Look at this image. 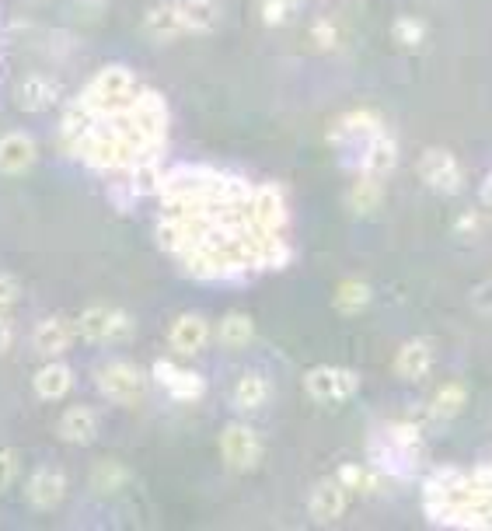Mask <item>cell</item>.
I'll return each mask as SVG.
<instances>
[{
	"label": "cell",
	"instance_id": "obj_1",
	"mask_svg": "<svg viewBox=\"0 0 492 531\" xmlns=\"http://www.w3.org/2000/svg\"><path fill=\"white\" fill-rule=\"evenodd\" d=\"M154 196L161 249L192 280H245L294 259L287 196L269 182L213 165H175L161 172Z\"/></svg>",
	"mask_w": 492,
	"mask_h": 531
},
{
	"label": "cell",
	"instance_id": "obj_2",
	"mask_svg": "<svg viewBox=\"0 0 492 531\" xmlns=\"http://www.w3.org/2000/svg\"><path fill=\"white\" fill-rule=\"evenodd\" d=\"M171 116L154 88L130 67L109 63L63 109L60 144L77 165L95 172L123 196H154Z\"/></svg>",
	"mask_w": 492,
	"mask_h": 531
},
{
	"label": "cell",
	"instance_id": "obj_3",
	"mask_svg": "<svg viewBox=\"0 0 492 531\" xmlns=\"http://www.w3.org/2000/svg\"><path fill=\"white\" fill-rule=\"evenodd\" d=\"M423 511L437 528L492 531V465L430 472L423 479Z\"/></svg>",
	"mask_w": 492,
	"mask_h": 531
},
{
	"label": "cell",
	"instance_id": "obj_4",
	"mask_svg": "<svg viewBox=\"0 0 492 531\" xmlns=\"http://www.w3.org/2000/svg\"><path fill=\"white\" fill-rule=\"evenodd\" d=\"M304 392L318 406H342V402H349L360 392V374L349 371V367H332V364L311 367L304 374Z\"/></svg>",
	"mask_w": 492,
	"mask_h": 531
},
{
	"label": "cell",
	"instance_id": "obj_5",
	"mask_svg": "<svg viewBox=\"0 0 492 531\" xmlns=\"http://www.w3.org/2000/svg\"><path fill=\"white\" fill-rule=\"evenodd\" d=\"M95 385L102 399L116 402V406H137L144 399V374L130 364V360H109L98 367Z\"/></svg>",
	"mask_w": 492,
	"mask_h": 531
},
{
	"label": "cell",
	"instance_id": "obj_6",
	"mask_svg": "<svg viewBox=\"0 0 492 531\" xmlns=\"http://www.w3.org/2000/svg\"><path fill=\"white\" fill-rule=\"evenodd\" d=\"M416 172H419V179L440 196H458L461 189H465V168H461V161L454 158L451 151H444V147H430V151L419 154Z\"/></svg>",
	"mask_w": 492,
	"mask_h": 531
},
{
	"label": "cell",
	"instance_id": "obj_7",
	"mask_svg": "<svg viewBox=\"0 0 492 531\" xmlns=\"http://www.w3.org/2000/svg\"><path fill=\"white\" fill-rule=\"evenodd\" d=\"M133 332V318L109 304H91L77 315V336L88 343H119Z\"/></svg>",
	"mask_w": 492,
	"mask_h": 531
},
{
	"label": "cell",
	"instance_id": "obj_8",
	"mask_svg": "<svg viewBox=\"0 0 492 531\" xmlns=\"http://www.w3.org/2000/svg\"><path fill=\"white\" fill-rule=\"evenodd\" d=\"M220 458L231 472H252L262 462V441L248 423H227L220 434Z\"/></svg>",
	"mask_w": 492,
	"mask_h": 531
},
{
	"label": "cell",
	"instance_id": "obj_9",
	"mask_svg": "<svg viewBox=\"0 0 492 531\" xmlns=\"http://www.w3.org/2000/svg\"><path fill=\"white\" fill-rule=\"evenodd\" d=\"M356 147V175H374V179H384V175L395 172L398 165V144L388 130H377L370 137H363Z\"/></svg>",
	"mask_w": 492,
	"mask_h": 531
},
{
	"label": "cell",
	"instance_id": "obj_10",
	"mask_svg": "<svg viewBox=\"0 0 492 531\" xmlns=\"http://www.w3.org/2000/svg\"><path fill=\"white\" fill-rule=\"evenodd\" d=\"M63 98V84L49 74H25L18 84H14V105L21 112H49L56 109Z\"/></svg>",
	"mask_w": 492,
	"mask_h": 531
},
{
	"label": "cell",
	"instance_id": "obj_11",
	"mask_svg": "<svg viewBox=\"0 0 492 531\" xmlns=\"http://www.w3.org/2000/svg\"><path fill=\"white\" fill-rule=\"evenodd\" d=\"M154 378H158V385L175 402H196V399H203V395H206L203 374L189 371V367L171 364V360H154Z\"/></svg>",
	"mask_w": 492,
	"mask_h": 531
},
{
	"label": "cell",
	"instance_id": "obj_12",
	"mask_svg": "<svg viewBox=\"0 0 492 531\" xmlns=\"http://www.w3.org/2000/svg\"><path fill=\"white\" fill-rule=\"evenodd\" d=\"M377 130H384L381 112L353 109V112H346V116H339L332 126H328V144L353 147V144H360L363 137H370V133H377Z\"/></svg>",
	"mask_w": 492,
	"mask_h": 531
},
{
	"label": "cell",
	"instance_id": "obj_13",
	"mask_svg": "<svg viewBox=\"0 0 492 531\" xmlns=\"http://www.w3.org/2000/svg\"><path fill=\"white\" fill-rule=\"evenodd\" d=\"M210 322H206L203 315H178L175 322H171L168 329V343L171 350L178 353V357H196V353L206 350V343H210Z\"/></svg>",
	"mask_w": 492,
	"mask_h": 531
},
{
	"label": "cell",
	"instance_id": "obj_14",
	"mask_svg": "<svg viewBox=\"0 0 492 531\" xmlns=\"http://www.w3.org/2000/svg\"><path fill=\"white\" fill-rule=\"evenodd\" d=\"M25 497H28V504L39 507V511H53V507H60L63 497H67V476H63L60 469L42 465V469H35L32 479L25 483Z\"/></svg>",
	"mask_w": 492,
	"mask_h": 531
},
{
	"label": "cell",
	"instance_id": "obj_15",
	"mask_svg": "<svg viewBox=\"0 0 492 531\" xmlns=\"http://www.w3.org/2000/svg\"><path fill=\"white\" fill-rule=\"evenodd\" d=\"M35 350L42 353V357H63V353L74 346V339H77V322H70V318H60V315H53V318H42L39 325H35Z\"/></svg>",
	"mask_w": 492,
	"mask_h": 531
},
{
	"label": "cell",
	"instance_id": "obj_16",
	"mask_svg": "<svg viewBox=\"0 0 492 531\" xmlns=\"http://www.w3.org/2000/svg\"><path fill=\"white\" fill-rule=\"evenodd\" d=\"M35 158H39V147L28 133L11 130L0 137V172L4 175H25L35 165Z\"/></svg>",
	"mask_w": 492,
	"mask_h": 531
},
{
	"label": "cell",
	"instance_id": "obj_17",
	"mask_svg": "<svg viewBox=\"0 0 492 531\" xmlns=\"http://www.w3.org/2000/svg\"><path fill=\"white\" fill-rule=\"evenodd\" d=\"M346 504H349L346 486L332 476V479H322V483L315 486L308 507H311V518H315L318 525H335V521L346 514Z\"/></svg>",
	"mask_w": 492,
	"mask_h": 531
},
{
	"label": "cell",
	"instance_id": "obj_18",
	"mask_svg": "<svg viewBox=\"0 0 492 531\" xmlns=\"http://www.w3.org/2000/svg\"><path fill=\"white\" fill-rule=\"evenodd\" d=\"M144 35L151 42H175L185 39L182 14H178V0H161L144 14Z\"/></svg>",
	"mask_w": 492,
	"mask_h": 531
},
{
	"label": "cell",
	"instance_id": "obj_19",
	"mask_svg": "<svg viewBox=\"0 0 492 531\" xmlns=\"http://www.w3.org/2000/svg\"><path fill=\"white\" fill-rule=\"evenodd\" d=\"M56 434H60L63 444L84 448V444H91L98 437V413L91 406H70L56 423Z\"/></svg>",
	"mask_w": 492,
	"mask_h": 531
},
{
	"label": "cell",
	"instance_id": "obj_20",
	"mask_svg": "<svg viewBox=\"0 0 492 531\" xmlns=\"http://www.w3.org/2000/svg\"><path fill=\"white\" fill-rule=\"evenodd\" d=\"M178 14H182L185 35H210L224 21L220 0H178Z\"/></svg>",
	"mask_w": 492,
	"mask_h": 531
},
{
	"label": "cell",
	"instance_id": "obj_21",
	"mask_svg": "<svg viewBox=\"0 0 492 531\" xmlns=\"http://www.w3.org/2000/svg\"><path fill=\"white\" fill-rule=\"evenodd\" d=\"M433 367V343L430 339H409V343L398 350L395 357V371L402 381H419L426 378Z\"/></svg>",
	"mask_w": 492,
	"mask_h": 531
},
{
	"label": "cell",
	"instance_id": "obj_22",
	"mask_svg": "<svg viewBox=\"0 0 492 531\" xmlns=\"http://www.w3.org/2000/svg\"><path fill=\"white\" fill-rule=\"evenodd\" d=\"M269 399H273V385H269V378L262 371L241 374L238 385H234V406L241 413H259V409L269 406Z\"/></svg>",
	"mask_w": 492,
	"mask_h": 531
},
{
	"label": "cell",
	"instance_id": "obj_23",
	"mask_svg": "<svg viewBox=\"0 0 492 531\" xmlns=\"http://www.w3.org/2000/svg\"><path fill=\"white\" fill-rule=\"evenodd\" d=\"M70 388H74V371H70L67 364H60V360H49V364L39 367V374H35V395L46 402L63 399Z\"/></svg>",
	"mask_w": 492,
	"mask_h": 531
},
{
	"label": "cell",
	"instance_id": "obj_24",
	"mask_svg": "<svg viewBox=\"0 0 492 531\" xmlns=\"http://www.w3.org/2000/svg\"><path fill=\"white\" fill-rule=\"evenodd\" d=\"M335 479H339L342 486H346V493H367V497H374V493L384 490V472L374 469V465H342L339 472H335Z\"/></svg>",
	"mask_w": 492,
	"mask_h": 531
},
{
	"label": "cell",
	"instance_id": "obj_25",
	"mask_svg": "<svg viewBox=\"0 0 492 531\" xmlns=\"http://www.w3.org/2000/svg\"><path fill=\"white\" fill-rule=\"evenodd\" d=\"M384 200V179H374V175H356V182L349 186L346 203L353 214H374Z\"/></svg>",
	"mask_w": 492,
	"mask_h": 531
},
{
	"label": "cell",
	"instance_id": "obj_26",
	"mask_svg": "<svg viewBox=\"0 0 492 531\" xmlns=\"http://www.w3.org/2000/svg\"><path fill=\"white\" fill-rule=\"evenodd\" d=\"M217 339H220V346H227V350H245V346L255 339L252 315H245V311H231V315H224V322L217 325Z\"/></svg>",
	"mask_w": 492,
	"mask_h": 531
},
{
	"label": "cell",
	"instance_id": "obj_27",
	"mask_svg": "<svg viewBox=\"0 0 492 531\" xmlns=\"http://www.w3.org/2000/svg\"><path fill=\"white\" fill-rule=\"evenodd\" d=\"M465 406H468V388L461 385V381H447V385H440L437 395L430 399V416L437 423H444V420H454Z\"/></svg>",
	"mask_w": 492,
	"mask_h": 531
},
{
	"label": "cell",
	"instance_id": "obj_28",
	"mask_svg": "<svg viewBox=\"0 0 492 531\" xmlns=\"http://www.w3.org/2000/svg\"><path fill=\"white\" fill-rule=\"evenodd\" d=\"M370 304V287L363 280H342L339 290H335V308L342 315H356Z\"/></svg>",
	"mask_w": 492,
	"mask_h": 531
},
{
	"label": "cell",
	"instance_id": "obj_29",
	"mask_svg": "<svg viewBox=\"0 0 492 531\" xmlns=\"http://www.w3.org/2000/svg\"><path fill=\"white\" fill-rule=\"evenodd\" d=\"M126 479H130V472L123 469L119 462H98L95 476H91V486H95L102 497H109V493H119L126 486Z\"/></svg>",
	"mask_w": 492,
	"mask_h": 531
},
{
	"label": "cell",
	"instance_id": "obj_30",
	"mask_svg": "<svg viewBox=\"0 0 492 531\" xmlns=\"http://www.w3.org/2000/svg\"><path fill=\"white\" fill-rule=\"evenodd\" d=\"M391 39H395L402 49H419L426 39L423 21L412 18V14H402V18H395V25H391Z\"/></svg>",
	"mask_w": 492,
	"mask_h": 531
},
{
	"label": "cell",
	"instance_id": "obj_31",
	"mask_svg": "<svg viewBox=\"0 0 492 531\" xmlns=\"http://www.w3.org/2000/svg\"><path fill=\"white\" fill-rule=\"evenodd\" d=\"M301 4H304V0H266V4H262V21H266L269 28L287 25Z\"/></svg>",
	"mask_w": 492,
	"mask_h": 531
},
{
	"label": "cell",
	"instance_id": "obj_32",
	"mask_svg": "<svg viewBox=\"0 0 492 531\" xmlns=\"http://www.w3.org/2000/svg\"><path fill=\"white\" fill-rule=\"evenodd\" d=\"M311 42H315V49H335L339 46V25L335 21H328V18H318L315 25H311Z\"/></svg>",
	"mask_w": 492,
	"mask_h": 531
},
{
	"label": "cell",
	"instance_id": "obj_33",
	"mask_svg": "<svg viewBox=\"0 0 492 531\" xmlns=\"http://www.w3.org/2000/svg\"><path fill=\"white\" fill-rule=\"evenodd\" d=\"M18 301H21V283H18V276L0 273V311L14 308Z\"/></svg>",
	"mask_w": 492,
	"mask_h": 531
},
{
	"label": "cell",
	"instance_id": "obj_34",
	"mask_svg": "<svg viewBox=\"0 0 492 531\" xmlns=\"http://www.w3.org/2000/svg\"><path fill=\"white\" fill-rule=\"evenodd\" d=\"M14 476H18V455L11 448H0V490H7Z\"/></svg>",
	"mask_w": 492,
	"mask_h": 531
},
{
	"label": "cell",
	"instance_id": "obj_35",
	"mask_svg": "<svg viewBox=\"0 0 492 531\" xmlns=\"http://www.w3.org/2000/svg\"><path fill=\"white\" fill-rule=\"evenodd\" d=\"M14 346V322L0 311V357Z\"/></svg>",
	"mask_w": 492,
	"mask_h": 531
},
{
	"label": "cell",
	"instance_id": "obj_36",
	"mask_svg": "<svg viewBox=\"0 0 492 531\" xmlns=\"http://www.w3.org/2000/svg\"><path fill=\"white\" fill-rule=\"evenodd\" d=\"M475 308L492 311V283H482V287L475 290Z\"/></svg>",
	"mask_w": 492,
	"mask_h": 531
},
{
	"label": "cell",
	"instance_id": "obj_37",
	"mask_svg": "<svg viewBox=\"0 0 492 531\" xmlns=\"http://www.w3.org/2000/svg\"><path fill=\"white\" fill-rule=\"evenodd\" d=\"M458 231H461V235H468V231H479V214H475V210H468V214L458 221Z\"/></svg>",
	"mask_w": 492,
	"mask_h": 531
},
{
	"label": "cell",
	"instance_id": "obj_38",
	"mask_svg": "<svg viewBox=\"0 0 492 531\" xmlns=\"http://www.w3.org/2000/svg\"><path fill=\"white\" fill-rule=\"evenodd\" d=\"M482 196H486V207L492 210V175H489V182H486V189H482Z\"/></svg>",
	"mask_w": 492,
	"mask_h": 531
}]
</instances>
